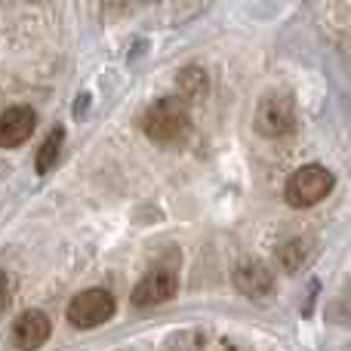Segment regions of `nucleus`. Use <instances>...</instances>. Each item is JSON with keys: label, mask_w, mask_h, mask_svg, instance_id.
I'll return each instance as SVG.
<instances>
[{"label": "nucleus", "mask_w": 351, "mask_h": 351, "mask_svg": "<svg viewBox=\"0 0 351 351\" xmlns=\"http://www.w3.org/2000/svg\"><path fill=\"white\" fill-rule=\"evenodd\" d=\"M142 130L158 145H179L191 136V114L182 99H160L142 117Z\"/></svg>", "instance_id": "1"}, {"label": "nucleus", "mask_w": 351, "mask_h": 351, "mask_svg": "<svg viewBox=\"0 0 351 351\" xmlns=\"http://www.w3.org/2000/svg\"><path fill=\"white\" fill-rule=\"evenodd\" d=\"M336 185V176L321 164H305L287 179V204L296 210H308V206L321 204L324 197H330Z\"/></svg>", "instance_id": "2"}, {"label": "nucleus", "mask_w": 351, "mask_h": 351, "mask_svg": "<svg viewBox=\"0 0 351 351\" xmlns=\"http://www.w3.org/2000/svg\"><path fill=\"white\" fill-rule=\"evenodd\" d=\"M256 133L265 136V139H284L296 130V105H293L290 96H280V93H271L265 96L259 105H256Z\"/></svg>", "instance_id": "3"}, {"label": "nucleus", "mask_w": 351, "mask_h": 351, "mask_svg": "<svg viewBox=\"0 0 351 351\" xmlns=\"http://www.w3.org/2000/svg\"><path fill=\"white\" fill-rule=\"evenodd\" d=\"M114 308H117L114 296H111L108 290H102V287H96V290H84L71 299V305H68V321L77 330H96L114 317Z\"/></svg>", "instance_id": "4"}, {"label": "nucleus", "mask_w": 351, "mask_h": 351, "mask_svg": "<svg viewBox=\"0 0 351 351\" xmlns=\"http://www.w3.org/2000/svg\"><path fill=\"white\" fill-rule=\"evenodd\" d=\"M37 127V114L31 105H12L0 114V148H19L31 139Z\"/></svg>", "instance_id": "5"}, {"label": "nucleus", "mask_w": 351, "mask_h": 351, "mask_svg": "<svg viewBox=\"0 0 351 351\" xmlns=\"http://www.w3.org/2000/svg\"><path fill=\"white\" fill-rule=\"evenodd\" d=\"M176 274L170 271H152L133 287V305L136 308H158L176 296Z\"/></svg>", "instance_id": "6"}, {"label": "nucleus", "mask_w": 351, "mask_h": 351, "mask_svg": "<svg viewBox=\"0 0 351 351\" xmlns=\"http://www.w3.org/2000/svg\"><path fill=\"white\" fill-rule=\"evenodd\" d=\"M49 333H53V324L43 311H25L16 324H12V346L19 351H37L47 346Z\"/></svg>", "instance_id": "7"}, {"label": "nucleus", "mask_w": 351, "mask_h": 351, "mask_svg": "<svg viewBox=\"0 0 351 351\" xmlns=\"http://www.w3.org/2000/svg\"><path fill=\"white\" fill-rule=\"evenodd\" d=\"M234 287L243 293V296H265V293H271V287H274V274H271V268L265 265V262H259V259H241L234 265Z\"/></svg>", "instance_id": "8"}, {"label": "nucleus", "mask_w": 351, "mask_h": 351, "mask_svg": "<svg viewBox=\"0 0 351 351\" xmlns=\"http://www.w3.org/2000/svg\"><path fill=\"white\" fill-rule=\"evenodd\" d=\"M176 84H179V99L185 105L188 102H200V99L206 96V90H210V77H206V71H204V68H197V65L179 71Z\"/></svg>", "instance_id": "9"}, {"label": "nucleus", "mask_w": 351, "mask_h": 351, "mask_svg": "<svg viewBox=\"0 0 351 351\" xmlns=\"http://www.w3.org/2000/svg\"><path fill=\"white\" fill-rule=\"evenodd\" d=\"M62 142H65V133H62L59 127L56 130H49V136H47V142L40 145V152H37V173L40 176H47L49 170H53L56 164H59V154H62Z\"/></svg>", "instance_id": "10"}, {"label": "nucleus", "mask_w": 351, "mask_h": 351, "mask_svg": "<svg viewBox=\"0 0 351 351\" xmlns=\"http://www.w3.org/2000/svg\"><path fill=\"white\" fill-rule=\"evenodd\" d=\"M278 256H280L287 271H296L299 265L308 262V247H305V241H293V243H287V247H280Z\"/></svg>", "instance_id": "11"}, {"label": "nucleus", "mask_w": 351, "mask_h": 351, "mask_svg": "<svg viewBox=\"0 0 351 351\" xmlns=\"http://www.w3.org/2000/svg\"><path fill=\"white\" fill-rule=\"evenodd\" d=\"M10 299H12V280L6 278V271H0V311L10 305Z\"/></svg>", "instance_id": "12"}, {"label": "nucleus", "mask_w": 351, "mask_h": 351, "mask_svg": "<svg viewBox=\"0 0 351 351\" xmlns=\"http://www.w3.org/2000/svg\"><path fill=\"white\" fill-rule=\"evenodd\" d=\"M145 3H154V0H145Z\"/></svg>", "instance_id": "13"}]
</instances>
